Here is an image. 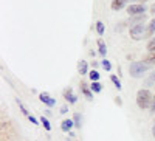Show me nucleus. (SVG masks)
<instances>
[{
    "mask_svg": "<svg viewBox=\"0 0 155 141\" xmlns=\"http://www.w3.org/2000/svg\"><path fill=\"white\" fill-rule=\"evenodd\" d=\"M152 93L149 90H146V88H141V90H138L137 93V104L138 107L143 110V109H150V104H152Z\"/></svg>",
    "mask_w": 155,
    "mask_h": 141,
    "instance_id": "nucleus-1",
    "label": "nucleus"
},
{
    "mask_svg": "<svg viewBox=\"0 0 155 141\" xmlns=\"http://www.w3.org/2000/svg\"><path fill=\"white\" fill-rule=\"evenodd\" d=\"M146 70H147V65L143 62H132L130 67H129V71H130L132 78H141Z\"/></svg>",
    "mask_w": 155,
    "mask_h": 141,
    "instance_id": "nucleus-2",
    "label": "nucleus"
},
{
    "mask_svg": "<svg viewBox=\"0 0 155 141\" xmlns=\"http://www.w3.org/2000/svg\"><path fill=\"white\" fill-rule=\"evenodd\" d=\"M130 37L134 41H141V39H144V25H143V22L141 23H135L134 27L130 28Z\"/></svg>",
    "mask_w": 155,
    "mask_h": 141,
    "instance_id": "nucleus-3",
    "label": "nucleus"
},
{
    "mask_svg": "<svg viewBox=\"0 0 155 141\" xmlns=\"http://www.w3.org/2000/svg\"><path fill=\"white\" fill-rule=\"evenodd\" d=\"M144 11H146L144 5H130V6L127 8V12L130 16H143Z\"/></svg>",
    "mask_w": 155,
    "mask_h": 141,
    "instance_id": "nucleus-4",
    "label": "nucleus"
},
{
    "mask_svg": "<svg viewBox=\"0 0 155 141\" xmlns=\"http://www.w3.org/2000/svg\"><path fill=\"white\" fill-rule=\"evenodd\" d=\"M39 99H41L44 104H47L48 107H53V106H56V99H53L48 93H41L39 95Z\"/></svg>",
    "mask_w": 155,
    "mask_h": 141,
    "instance_id": "nucleus-5",
    "label": "nucleus"
},
{
    "mask_svg": "<svg viewBox=\"0 0 155 141\" xmlns=\"http://www.w3.org/2000/svg\"><path fill=\"white\" fill-rule=\"evenodd\" d=\"M129 2V0H112V5H110V8L113 9V11H120L121 8H124L126 6V3Z\"/></svg>",
    "mask_w": 155,
    "mask_h": 141,
    "instance_id": "nucleus-6",
    "label": "nucleus"
},
{
    "mask_svg": "<svg viewBox=\"0 0 155 141\" xmlns=\"http://www.w3.org/2000/svg\"><path fill=\"white\" fill-rule=\"evenodd\" d=\"M64 96H65V99L70 102V104H74V102L78 101V96L73 93V90H71V88H67V90L64 92Z\"/></svg>",
    "mask_w": 155,
    "mask_h": 141,
    "instance_id": "nucleus-7",
    "label": "nucleus"
},
{
    "mask_svg": "<svg viewBox=\"0 0 155 141\" xmlns=\"http://www.w3.org/2000/svg\"><path fill=\"white\" fill-rule=\"evenodd\" d=\"M81 90H82V93L85 95V98H87V99H90V101L93 99V95H92V88H88L85 82H81Z\"/></svg>",
    "mask_w": 155,
    "mask_h": 141,
    "instance_id": "nucleus-8",
    "label": "nucleus"
},
{
    "mask_svg": "<svg viewBox=\"0 0 155 141\" xmlns=\"http://www.w3.org/2000/svg\"><path fill=\"white\" fill-rule=\"evenodd\" d=\"M73 126H74V121L73 120H64L62 124H61V129L64 132H70V129H71Z\"/></svg>",
    "mask_w": 155,
    "mask_h": 141,
    "instance_id": "nucleus-9",
    "label": "nucleus"
},
{
    "mask_svg": "<svg viewBox=\"0 0 155 141\" xmlns=\"http://www.w3.org/2000/svg\"><path fill=\"white\" fill-rule=\"evenodd\" d=\"M98 50H99V54L106 56V53H107V47H106V44H104V41H102V39H98Z\"/></svg>",
    "mask_w": 155,
    "mask_h": 141,
    "instance_id": "nucleus-10",
    "label": "nucleus"
},
{
    "mask_svg": "<svg viewBox=\"0 0 155 141\" xmlns=\"http://www.w3.org/2000/svg\"><path fill=\"white\" fill-rule=\"evenodd\" d=\"M78 70H79L81 74H87V62L85 61H79V64H78Z\"/></svg>",
    "mask_w": 155,
    "mask_h": 141,
    "instance_id": "nucleus-11",
    "label": "nucleus"
},
{
    "mask_svg": "<svg viewBox=\"0 0 155 141\" xmlns=\"http://www.w3.org/2000/svg\"><path fill=\"white\" fill-rule=\"evenodd\" d=\"M99 76H101V74H99L96 70H92V71H90V74H88V78L92 79V82H98V81H99Z\"/></svg>",
    "mask_w": 155,
    "mask_h": 141,
    "instance_id": "nucleus-12",
    "label": "nucleus"
},
{
    "mask_svg": "<svg viewBox=\"0 0 155 141\" xmlns=\"http://www.w3.org/2000/svg\"><path fill=\"white\" fill-rule=\"evenodd\" d=\"M146 34H147V36H153V34H155V19L150 20L149 28H147V33H146Z\"/></svg>",
    "mask_w": 155,
    "mask_h": 141,
    "instance_id": "nucleus-13",
    "label": "nucleus"
},
{
    "mask_svg": "<svg viewBox=\"0 0 155 141\" xmlns=\"http://www.w3.org/2000/svg\"><path fill=\"white\" fill-rule=\"evenodd\" d=\"M92 92H95V93H99L101 90H102V85L99 84V82H92Z\"/></svg>",
    "mask_w": 155,
    "mask_h": 141,
    "instance_id": "nucleus-14",
    "label": "nucleus"
},
{
    "mask_svg": "<svg viewBox=\"0 0 155 141\" xmlns=\"http://www.w3.org/2000/svg\"><path fill=\"white\" fill-rule=\"evenodd\" d=\"M96 33L99 36L104 34V23H102V22H96Z\"/></svg>",
    "mask_w": 155,
    "mask_h": 141,
    "instance_id": "nucleus-15",
    "label": "nucleus"
},
{
    "mask_svg": "<svg viewBox=\"0 0 155 141\" xmlns=\"http://www.w3.org/2000/svg\"><path fill=\"white\" fill-rule=\"evenodd\" d=\"M110 81H112V82L115 84V87H116V88H118V90H120V88H121V81H120L118 78H116L115 74H112V76H110Z\"/></svg>",
    "mask_w": 155,
    "mask_h": 141,
    "instance_id": "nucleus-16",
    "label": "nucleus"
},
{
    "mask_svg": "<svg viewBox=\"0 0 155 141\" xmlns=\"http://www.w3.org/2000/svg\"><path fill=\"white\" fill-rule=\"evenodd\" d=\"M73 121H74V126H76V127H81V121H82L81 115H79V113H74V116H73Z\"/></svg>",
    "mask_w": 155,
    "mask_h": 141,
    "instance_id": "nucleus-17",
    "label": "nucleus"
},
{
    "mask_svg": "<svg viewBox=\"0 0 155 141\" xmlns=\"http://www.w3.org/2000/svg\"><path fill=\"white\" fill-rule=\"evenodd\" d=\"M17 104H19V107H20V110H22V113L25 115V116H30V112L27 110V107L22 104V101H20V99H17Z\"/></svg>",
    "mask_w": 155,
    "mask_h": 141,
    "instance_id": "nucleus-18",
    "label": "nucleus"
},
{
    "mask_svg": "<svg viewBox=\"0 0 155 141\" xmlns=\"http://www.w3.org/2000/svg\"><path fill=\"white\" fill-rule=\"evenodd\" d=\"M101 64H102V68H104L106 71H110V70H112V64H110V61L104 59V61H102Z\"/></svg>",
    "mask_w": 155,
    "mask_h": 141,
    "instance_id": "nucleus-19",
    "label": "nucleus"
},
{
    "mask_svg": "<svg viewBox=\"0 0 155 141\" xmlns=\"http://www.w3.org/2000/svg\"><path fill=\"white\" fill-rule=\"evenodd\" d=\"M147 51L149 53H155V37L147 44Z\"/></svg>",
    "mask_w": 155,
    "mask_h": 141,
    "instance_id": "nucleus-20",
    "label": "nucleus"
},
{
    "mask_svg": "<svg viewBox=\"0 0 155 141\" xmlns=\"http://www.w3.org/2000/svg\"><path fill=\"white\" fill-rule=\"evenodd\" d=\"M144 62H150V64H155V53H149L146 57H144Z\"/></svg>",
    "mask_w": 155,
    "mask_h": 141,
    "instance_id": "nucleus-21",
    "label": "nucleus"
},
{
    "mask_svg": "<svg viewBox=\"0 0 155 141\" xmlns=\"http://www.w3.org/2000/svg\"><path fill=\"white\" fill-rule=\"evenodd\" d=\"M41 123L44 124V127H45L47 130H51V126H50V123H48V120L45 116H41Z\"/></svg>",
    "mask_w": 155,
    "mask_h": 141,
    "instance_id": "nucleus-22",
    "label": "nucleus"
},
{
    "mask_svg": "<svg viewBox=\"0 0 155 141\" xmlns=\"http://www.w3.org/2000/svg\"><path fill=\"white\" fill-rule=\"evenodd\" d=\"M28 118H30V121H31L33 124H39V121H37V120H36L34 116H31V115H30V116H28Z\"/></svg>",
    "mask_w": 155,
    "mask_h": 141,
    "instance_id": "nucleus-23",
    "label": "nucleus"
},
{
    "mask_svg": "<svg viewBox=\"0 0 155 141\" xmlns=\"http://www.w3.org/2000/svg\"><path fill=\"white\" fill-rule=\"evenodd\" d=\"M150 110H152V112H155V96H153V99H152V104H150Z\"/></svg>",
    "mask_w": 155,
    "mask_h": 141,
    "instance_id": "nucleus-24",
    "label": "nucleus"
},
{
    "mask_svg": "<svg viewBox=\"0 0 155 141\" xmlns=\"http://www.w3.org/2000/svg\"><path fill=\"white\" fill-rule=\"evenodd\" d=\"M67 110H68V107H67V106H64V107L61 109V113H62V115H64V113H67Z\"/></svg>",
    "mask_w": 155,
    "mask_h": 141,
    "instance_id": "nucleus-25",
    "label": "nucleus"
},
{
    "mask_svg": "<svg viewBox=\"0 0 155 141\" xmlns=\"http://www.w3.org/2000/svg\"><path fill=\"white\" fill-rule=\"evenodd\" d=\"M150 12H152V14H155V3L150 6Z\"/></svg>",
    "mask_w": 155,
    "mask_h": 141,
    "instance_id": "nucleus-26",
    "label": "nucleus"
},
{
    "mask_svg": "<svg viewBox=\"0 0 155 141\" xmlns=\"http://www.w3.org/2000/svg\"><path fill=\"white\" fill-rule=\"evenodd\" d=\"M152 135H153V138H155V126L152 127Z\"/></svg>",
    "mask_w": 155,
    "mask_h": 141,
    "instance_id": "nucleus-27",
    "label": "nucleus"
},
{
    "mask_svg": "<svg viewBox=\"0 0 155 141\" xmlns=\"http://www.w3.org/2000/svg\"><path fill=\"white\" fill-rule=\"evenodd\" d=\"M140 2H141V3H144V2H147V0H140Z\"/></svg>",
    "mask_w": 155,
    "mask_h": 141,
    "instance_id": "nucleus-28",
    "label": "nucleus"
}]
</instances>
